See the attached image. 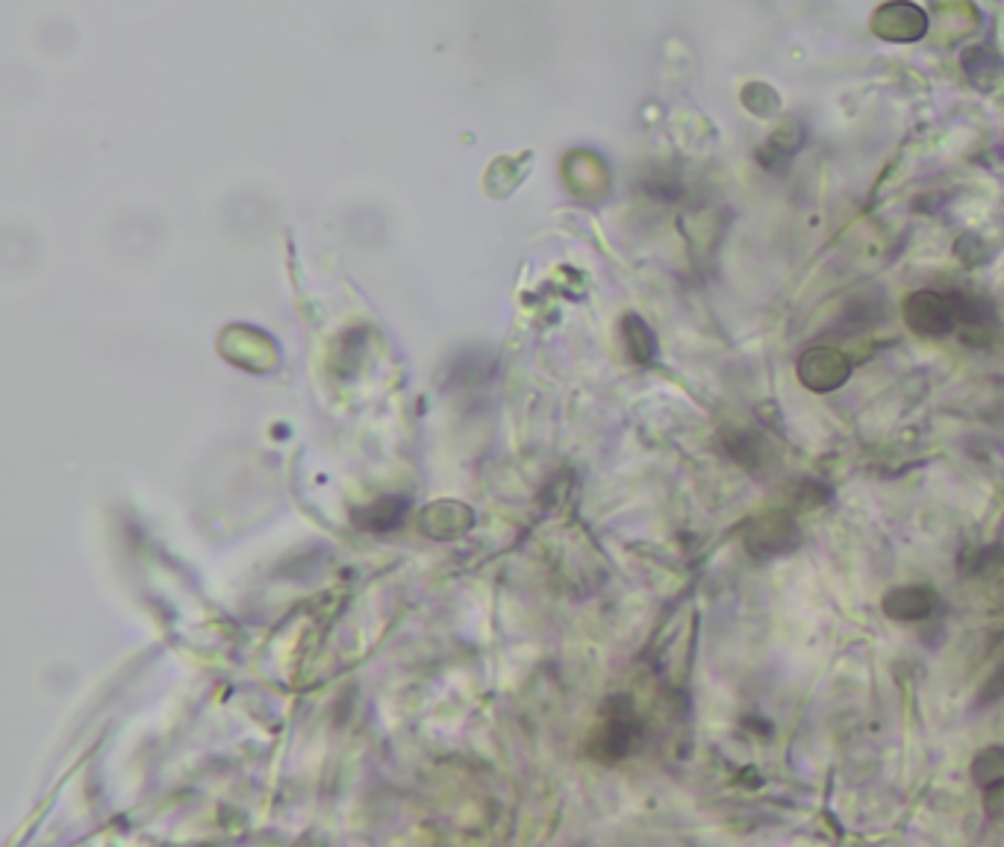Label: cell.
Listing matches in <instances>:
<instances>
[{
    "instance_id": "6da1fadb",
    "label": "cell",
    "mask_w": 1004,
    "mask_h": 847,
    "mask_svg": "<svg viewBox=\"0 0 1004 847\" xmlns=\"http://www.w3.org/2000/svg\"><path fill=\"white\" fill-rule=\"evenodd\" d=\"M848 371L852 368H848V360L843 353L827 351V347L808 351L799 362L801 383L808 388H816V392H831V388L843 386Z\"/></svg>"
},
{
    "instance_id": "7a4b0ae2",
    "label": "cell",
    "mask_w": 1004,
    "mask_h": 847,
    "mask_svg": "<svg viewBox=\"0 0 1004 847\" xmlns=\"http://www.w3.org/2000/svg\"><path fill=\"white\" fill-rule=\"evenodd\" d=\"M907 318H910V324L916 326V333L940 335L949 333V326L954 324V318H958V309L949 307V303L942 298H937V294H916V298L910 300V307H907Z\"/></svg>"
},
{
    "instance_id": "3957f363",
    "label": "cell",
    "mask_w": 1004,
    "mask_h": 847,
    "mask_svg": "<svg viewBox=\"0 0 1004 847\" xmlns=\"http://www.w3.org/2000/svg\"><path fill=\"white\" fill-rule=\"evenodd\" d=\"M795 545V529L787 518L781 515H769V518H760L748 533V550L757 556H775L783 554V550H790Z\"/></svg>"
},
{
    "instance_id": "277c9868",
    "label": "cell",
    "mask_w": 1004,
    "mask_h": 847,
    "mask_svg": "<svg viewBox=\"0 0 1004 847\" xmlns=\"http://www.w3.org/2000/svg\"><path fill=\"white\" fill-rule=\"evenodd\" d=\"M931 607H933V591H928L925 586H905V589H896L893 594H887V600H884L887 615L907 618V621L925 618L928 612H931Z\"/></svg>"
},
{
    "instance_id": "5b68a950",
    "label": "cell",
    "mask_w": 1004,
    "mask_h": 847,
    "mask_svg": "<svg viewBox=\"0 0 1004 847\" xmlns=\"http://www.w3.org/2000/svg\"><path fill=\"white\" fill-rule=\"evenodd\" d=\"M972 776L981 789H995L1004 783V748H990L984 753H978L975 765H972Z\"/></svg>"
}]
</instances>
